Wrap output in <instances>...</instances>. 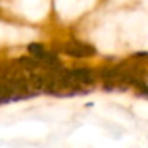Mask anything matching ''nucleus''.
Listing matches in <instances>:
<instances>
[{
	"label": "nucleus",
	"instance_id": "obj_1",
	"mask_svg": "<svg viewBox=\"0 0 148 148\" xmlns=\"http://www.w3.org/2000/svg\"><path fill=\"white\" fill-rule=\"evenodd\" d=\"M62 51L65 54L72 56V58H89V56L96 54V48L92 45H88V43L78 42V40H69L62 45Z\"/></svg>",
	"mask_w": 148,
	"mask_h": 148
},
{
	"label": "nucleus",
	"instance_id": "obj_2",
	"mask_svg": "<svg viewBox=\"0 0 148 148\" xmlns=\"http://www.w3.org/2000/svg\"><path fill=\"white\" fill-rule=\"evenodd\" d=\"M69 75L70 78L75 81L77 84H81V86H89V84H94L96 81V75L91 69L88 67H75V69H69Z\"/></svg>",
	"mask_w": 148,
	"mask_h": 148
}]
</instances>
